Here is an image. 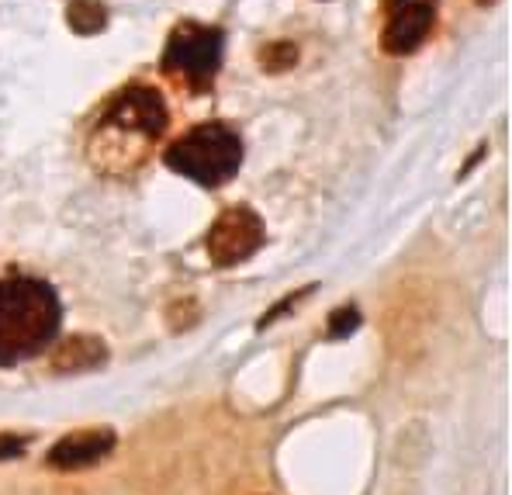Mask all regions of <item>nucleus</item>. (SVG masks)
<instances>
[{"label": "nucleus", "instance_id": "4", "mask_svg": "<svg viewBox=\"0 0 512 495\" xmlns=\"http://www.w3.org/2000/svg\"><path fill=\"white\" fill-rule=\"evenodd\" d=\"M225 35L215 25H198V21H180L170 32L167 49H163V73L177 84L191 90H208L222 66Z\"/></svg>", "mask_w": 512, "mask_h": 495}, {"label": "nucleus", "instance_id": "5", "mask_svg": "<svg viewBox=\"0 0 512 495\" xmlns=\"http://www.w3.org/2000/svg\"><path fill=\"white\" fill-rule=\"evenodd\" d=\"M263 239H267V229H263L260 215L246 205H236L225 208L212 222V229L205 236V250L215 267H236L260 250Z\"/></svg>", "mask_w": 512, "mask_h": 495}, {"label": "nucleus", "instance_id": "12", "mask_svg": "<svg viewBox=\"0 0 512 495\" xmlns=\"http://www.w3.org/2000/svg\"><path fill=\"white\" fill-rule=\"evenodd\" d=\"M21 454H25V440L11 437V433H0V461H14Z\"/></svg>", "mask_w": 512, "mask_h": 495}, {"label": "nucleus", "instance_id": "13", "mask_svg": "<svg viewBox=\"0 0 512 495\" xmlns=\"http://www.w3.org/2000/svg\"><path fill=\"white\" fill-rule=\"evenodd\" d=\"M478 4H495V0H478Z\"/></svg>", "mask_w": 512, "mask_h": 495}, {"label": "nucleus", "instance_id": "10", "mask_svg": "<svg viewBox=\"0 0 512 495\" xmlns=\"http://www.w3.org/2000/svg\"><path fill=\"white\" fill-rule=\"evenodd\" d=\"M298 63V45L295 42H270L260 49V70L267 73H288Z\"/></svg>", "mask_w": 512, "mask_h": 495}, {"label": "nucleus", "instance_id": "7", "mask_svg": "<svg viewBox=\"0 0 512 495\" xmlns=\"http://www.w3.org/2000/svg\"><path fill=\"white\" fill-rule=\"evenodd\" d=\"M111 450H115V433H111L108 426H97V430L66 433L63 440L52 444L45 461L56 471H80V468H90V464L104 461Z\"/></svg>", "mask_w": 512, "mask_h": 495}, {"label": "nucleus", "instance_id": "3", "mask_svg": "<svg viewBox=\"0 0 512 495\" xmlns=\"http://www.w3.org/2000/svg\"><path fill=\"white\" fill-rule=\"evenodd\" d=\"M163 163L173 174L194 180L201 187H222L243 167V139L222 122H205L184 132L163 153Z\"/></svg>", "mask_w": 512, "mask_h": 495}, {"label": "nucleus", "instance_id": "2", "mask_svg": "<svg viewBox=\"0 0 512 495\" xmlns=\"http://www.w3.org/2000/svg\"><path fill=\"white\" fill-rule=\"evenodd\" d=\"M167 122V101L156 87L132 84L118 90L104 104L101 125H97L94 142H90V156H94L97 167L104 163V170L125 167V142H139V149L146 153L149 142L167 132Z\"/></svg>", "mask_w": 512, "mask_h": 495}, {"label": "nucleus", "instance_id": "8", "mask_svg": "<svg viewBox=\"0 0 512 495\" xmlns=\"http://www.w3.org/2000/svg\"><path fill=\"white\" fill-rule=\"evenodd\" d=\"M108 360V347H104L97 336L90 333H77V336H66L63 343L56 347L52 354V367L59 374H80V371H94Z\"/></svg>", "mask_w": 512, "mask_h": 495}, {"label": "nucleus", "instance_id": "9", "mask_svg": "<svg viewBox=\"0 0 512 495\" xmlns=\"http://www.w3.org/2000/svg\"><path fill=\"white\" fill-rule=\"evenodd\" d=\"M66 25L77 35H97L108 28V7L101 0H70L66 4Z\"/></svg>", "mask_w": 512, "mask_h": 495}, {"label": "nucleus", "instance_id": "6", "mask_svg": "<svg viewBox=\"0 0 512 495\" xmlns=\"http://www.w3.org/2000/svg\"><path fill=\"white\" fill-rule=\"evenodd\" d=\"M440 0H384L381 49L388 56H412L436 25Z\"/></svg>", "mask_w": 512, "mask_h": 495}, {"label": "nucleus", "instance_id": "11", "mask_svg": "<svg viewBox=\"0 0 512 495\" xmlns=\"http://www.w3.org/2000/svg\"><path fill=\"white\" fill-rule=\"evenodd\" d=\"M357 326H360V312L353 309V305H343V309H336L333 315H329V336H333V340L350 336Z\"/></svg>", "mask_w": 512, "mask_h": 495}, {"label": "nucleus", "instance_id": "1", "mask_svg": "<svg viewBox=\"0 0 512 495\" xmlns=\"http://www.w3.org/2000/svg\"><path fill=\"white\" fill-rule=\"evenodd\" d=\"M63 305L42 277H7L0 281V367H14L39 357L59 336Z\"/></svg>", "mask_w": 512, "mask_h": 495}]
</instances>
